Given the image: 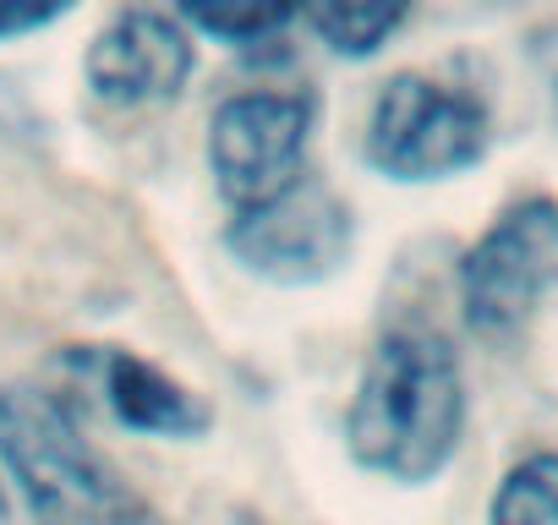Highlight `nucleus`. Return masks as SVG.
Returning a JSON list of instances; mask_svg holds the SVG:
<instances>
[{"mask_svg": "<svg viewBox=\"0 0 558 525\" xmlns=\"http://www.w3.org/2000/svg\"><path fill=\"white\" fill-rule=\"evenodd\" d=\"M465 432V378L444 334L433 329H389L351 394L345 443L362 471L389 481H433Z\"/></svg>", "mask_w": 558, "mask_h": 525, "instance_id": "nucleus-1", "label": "nucleus"}, {"mask_svg": "<svg viewBox=\"0 0 558 525\" xmlns=\"http://www.w3.org/2000/svg\"><path fill=\"white\" fill-rule=\"evenodd\" d=\"M0 465L28 492L45 525H132L143 514L132 487L45 389H0Z\"/></svg>", "mask_w": 558, "mask_h": 525, "instance_id": "nucleus-2", "label": "nucleus"}, {"mask_svg": "<svg viewBox=\"0 0 558 525\" xmlns=\"http://www.w3.org/2000/svg\"><path fill=\"white\" fill-rule=\"evenodd\" d=\"M487 143V105L471 88L438 83L427 72L389 77L367 115V164L389 181H449L482 164Z\"/></svg>", "mask_w": 558, "mask_h": 525, "instance_id": "nucleus-3", "label": "nucleus"}, {"mask_svg": "<svg viewBox=\"0 0 558 525\" xmlns=\"http://www.w3.org/2000/svg\"><path fill=\"white\" fill-rule=\"evenodd\" d=\"M558 285V203H509L460 257V313L482 340L520 334Z\"/></svg>", "mask_w": 558, "mask_h": 525, "instance_id": "nucleus-4", "label": "nucleus"}, {"mask_svg": "<svg viewBox=\"0 0 558 525\" xmlns=\"http://www.w3.org/2000/svg\"><path fill=\"white\" fill-rule=\"evenodd\" d=\"M313 121H318L313 94H286V88L230 94L208 121V170L219 197L241 213L302 181Z\"/></svg>", "mask_w": 558, "mask_h": 525, "instance_id": "nucleus-5", "label": "nucleus"}, {"mask_svg": "<svg viewBox=\"0 0 558 525\" xmlns=\"http://www.w3.org/2000/svg\"><path fill=\"white\" fill-rule=\"evenodd\" d=\"M230 252L274 285H318L351 257V208L313 175L291 181L230 224Z\"/></svg>", "mask_w": 558, "mask_h": 525, "instance_id": "nucleus-6", "label": "nucleus"}, {"mask_svg": "<svg viewBox=\"0 0 558 525\" xmlns=\"http://www.w3.org/2000/svg\"><path fill=\"white\" fill-rule=\"evenodd\" d=\"M83 77H88V94L116 110L170 105L192 77V39L170 12L132 7L94 34L83 56Z\"/></svg>", "mask_w": 558, "mask_h": 525, "instance_id": "nucleus-7", "label": "nucleus"}, {"mask_svg": "<svg viewBox=\"0 0 558 525\" xmlns=\"http://www.w3.org/2000/svg\"><path fill=\"white\" fill-rule=\"evenodd\" d=\"M105 400H110L116 422L143 438H197L214 422V411L186 383H175L165 367H154L132 351H116L105 362Z\"/></svg>", "mask_w": 558, "mask_h": 525, "instance_id": "nucleus-8", "label": "nucleus"}, {"mask_svg": "<svg viewBox=\"0 0 558 525\" xmlns=\"http://www.w3.org/2000/svg\"><path fill=\"white\" fill-rule=\"evenodd\" d=\"M416 0H302V12L313 17L318 39L345 56V61H367L378 56L411 17Z\"/></svg>", "mask_w": 558, "mask_h": 525, "instance_id": "nucleus-9", "label": "nucleus"}, {"mask_svg": "<svg viewBox=\"0 0 558 525\" xmlns=\"http://www.w3.org/2000/svg\"><path fill=\"white\" fill-rule=\"evenodd\" d=\"M296 12H302V0H175V17L219 45L274 39Z\"/></svg>", "mask_w": 558, "mask_h": 525, "instance_id": "nucleus-10", "label": "nucleus"}, {"mask_svg": "<svg viewBox=\"0 0 558 525\" xmlns=\"http://www.w3.org/2000/svg\"><path fill=\"white\" fill-rule=\"evenodd\" d=\"M487 525H558V449L525 454L493 492Z\"/></svg>", "mask_w": 558, "mask_h": 525, "instance_id": "nucleus-11", "label": "nucleus"}, {"mask_svg": "<svg viewBox=\"0 0 558 525\" xmlns=\"http://www.w3.org/2000/svg\"><path fill=\"white\" fill-rule=\"evenodd\" d=\"M77 0H0V39H23L50 23H61Z\"/></svg>", "mask_w": 558, "mask_h": 525, "instance_id": "nucleus-12", "label": "nucleus"}, {"mask_svg": "<svg viewBox=\"0 0 558 525\" xmlns=\"http://www.w3.org/2000/svg\"><path fill=\"white\" fill-rule=\"evenodd\" d=\"M0 525H12V509H7V492H0Z\"/></svg>", "mask_w": 558, "mask_h": 525, "instance_id": "nucleus-13", "label": "nucleus"}]
</instances>
